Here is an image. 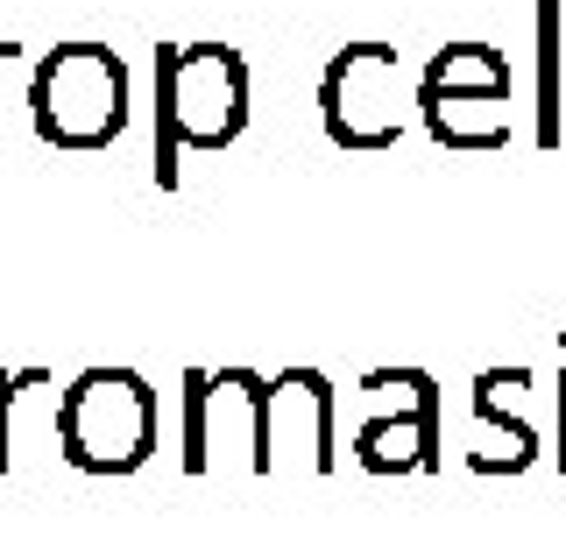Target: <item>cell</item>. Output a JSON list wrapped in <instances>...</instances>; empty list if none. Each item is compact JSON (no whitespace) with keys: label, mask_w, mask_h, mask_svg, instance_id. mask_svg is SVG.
<instances>
[{"label":"cell","mask_w":566,"mask_h":552,"mask_svg":"<svg viewBox=\"0 0 566 552\" xmlns=\"http://www.w3.org/2000/svg\"><path fill=\"white\" fill-rule=\"evenodd\" d=\"M276 447H297L312 475L333 468V389L318 368H283L255 397V468H276Z\"/></svg>","instance_id":"6"},{"label":"cell","mask_w":566,"mask_h":552,"mask_svg":"<svg viewBox=\"0 0 566 552\" xmlns=\"http://www.w3.org/2000/svg\"><path fill=\"white\" fill-rule=\"evenodd\" d=\"M361 389H368V397H397V412L368 418L361 433H354V454H361V468H376V475L432 468V439H439L432 376H418V368H376Z\"/></svg>","instance_id":"5"},{"label":"cell","mask_w":566,"mask_h":552,"mask_svg":"<svg viewBox=\"0 0 566 552\" xmlns=\"http://www.w3.org/2000/svg\"><path fill=\"white\" fill-rule=\"evenodd\" d=\"M418 93H510V64L489 43H447L424 64Z\"/></svg>","instance_id":"8"},{"label":"cell","mask_w":566,"mask_h":552,"mask_svg":"<svg viewBox=\"0 0 566 552\" xmlns=\"http://www.w3.org/2000/svg\"><path fill=\"white\" fill-rule=\"evenodd\" d=\"M418 106L447 149H503L510 142V93H418Z\"/></svg>","instance_id":"7"},{"label":"cell","mask_w":566,"mask_h":552,"mask_svg":"<svg viewBox=\"0 0 566 552\" xmlns=\"http://www.w3.org/2000/svg\"><path fill=\"white\" fill-rule=\"evenodd\" d=\"M531 425L524 418H503V404H495V389H482V404H474V447L468 460L482 475H503V468H531Z\"/></svg>","instance_id":"9"},{"label":"cell","mask_w":566,"mask_h":552,"mask_svg":"<svg viewBox=\"0 0 566 552\" xmlns=\"http://www.w3.org/2000/svg\"><path fill=\"white\" fill-rule=\"evenodd\" d=\"M538 29H545V106H538V142H559V8H553V0L538 8Z\"/></svg>","instance_id":"10"},{"label":"cell","mask_w":566,"mask_h":552,"mask_svg":"<svg viewBox=\"0 0 566 552\" xmlns=\"http://www.w3.org/2000/svg\"><path fill=\"white\" fill-rule=\"evenodd\" d=\"M29 121L57 149H106L128 128V64L106 43H57L29 79Z\"/></svg>","instance_id":"2"},{"label":"cell","mask_w":566,"mask_h":552,"mask_svg":"<svg viewBox=\"0 0 566 552\" xmlns=\"http://www.w3.org/2000/svg\"><path fill=\"white\" fill-rule=\"evenodd\" d=\"M326 135L340 149H389L403 135V71L389 43H347L318 79Z\"/></svg>","instance_id":"4"},{"label":"cell","mask_w":566,"mask_h":552,"mask_svg":"<svg viewBox=\"0 0 566 552\" xmlns=\"http://www.w3.org/2000/svg\"><path fill=\"white\" fill-rule=\"evenodd\" d=\"M57 454L85 475H128L156 454V389L135 368H78L57 397Z\"/></svg>","instance_id":"1"},{"label":"cell","mask_w":566,"mask_h":552,"mask_svg":"<svg viewBox=\"0 0 566 552\" xmlns=\"http://www.w3.org/2000/svg\"><path fill=\"white\" fill-rule=\"evenodd\" d=\"M156 100H164V185L177 177L170 142L220 149L248 128V64L227 43H191L156 58Z\"/></svg>","instance_id":"3"}]
</instances>
